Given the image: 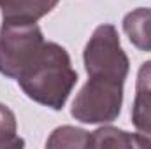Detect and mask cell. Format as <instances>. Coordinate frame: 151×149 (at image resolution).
Returning a JSON list of instances; mask_svg holds the SVG:
<instances>
[{
	"mask_svg": "<svg viewBox=\"0 0 151 149\" xmlns=\"http://www.w3.org/2000/svg\"><path fill=\"white\" fill-rule=\"evenodd\" d=\"M16 81L34 102L62 111L77 82V72L72 69L65 47L56 42H44L37 56Z\"/></svg>",
	"mask_w": 151,
	"mask_h": 149,
	"instance_id": "cell-1",
	"label": "cell"
},
{
	"mask_svg": "<svg viewBox=\"0 0 151 149\" xmlns=\"http://www.w3.org/2000/svg\"><path fill=\"white\" fill-rule=\"evenodd\" d=\"M123 104V82L90 77L72 102L70 114L86 125H107L118 119Z\"/></svg>",
	"mask_w": 151,
	"mask_h": 149,
	"instance_id": "cell-2",
	"label": "cell"
},
{
	"mask_svg": "<svg viewBox=\"0 0 151 149\" xmlns=\"http://www.w3.org/2000/svg\"><path fill=\"white\" fill-rule=\"evenodd\" d=\"M84 69L90 77H104L125 82L130 62L121 49L118 30L113 25H100L95 28L84 47Z\"/></svg>",
	"mask_w": 151,
	"mask_h": 149,
	"instance_id": "cell-3",
	"label": "cell"
},
{
	"mask_svg": "<svg viewBox=\"0 0 151 149\" xmlns=\"http://www.w3.org/2000/svg\"><path fill=\"white\" fill-rule=\"evenodd\" d=\"M44 42V35L35 23H4L0 28V74L18 79Z\"/></svg>",
	"mask_w": 151,
	"mask_h": 149,
	"instance_id": "cell-4",
	"label": "cell"
},
{
	"mask_svg": "<svg viewBox=\"0 0 151 149\" xmlns=\"http://www.w3.org/2000/svg\"><path fill=\"white\" fill-rule=\"evenodd\" d=\"M132 123L142 148L151 149V60L142 63L137 72L135 98L132 105Z\"/></svg>",
	"mask_w": 151,
	"mask_h": 149,
	"instance_id": "cell-5",
	"label": "cell"
},
{
	"mask_svg": "<svg viewBox=\"0 0 151 149\" xmlns=\"http://www.w3.org/2000/svg\"><path fill=\"white\" fill-rule=\"evenodd\" d=\"M58 0H0L4 23H37L56 7Z\"/></svg>",
	"mask_w": 151,
	"mask_h": 149,
	"instance_id": "cell-6",
	"label": "cell"
},
{
	"mask_svg": "<svg viewBox=\"0 0 151 149\" xmlns=\"http://www.w3.org/2000/svg\"><path fill=\"white\" fill-rule=\"evenodd\" d=\"M123 30L139 51H151V9L139 7L123 19Z\"/></svg>",
	"mask_w": 151,
	"mask_h": 149,
	"instance_id": "cell-7",
	"label": "cell"
},
{
	"mask_svg": "<svg viewBox=\"0 0 151 149\" xmlns=\"http://www.w3.org/2000/svg\"><path fill=\"white\" fill-rule=\"evenodd\" d=\"M90 148H137L142 149V144L135 133L114 126H100L90 133Z\"/></svg>",
	"mask_w": 151,
	"mask_h": 149,
	"instance_id": "cell-8",
	"label": "cell"
},
{
	"mask_svg": "<svg viewBox=\"0 0 151 149\" xmlns=\"http://www.w3.org/2000/svg\"><path fill=\"white\" fill-rule=\"evenodd\" d=\"M46 148H90V133L76 126H60L51 133Z\"/></svg>",
	"mask_w": 151,
	"mask_h": 149,
	"instance_id": "cell-9",
	"label": "cell"
},
{
	"mask_svg": "<svg viewBox=\"0 0 151 149\" xmlns=\"http://www.w3.org/2000/svg\"><path fill=\"white\" fill-rule=\"evenodd\" d=\"M25 142L18 137L16 116L7 105L0 104V149L21 148Z\"/></svg>",
	"mask_w": 151,
	"mask_h": 149,
	"instance_id": "cell-10",
	"label": "cell"
}]
</instances>
